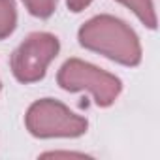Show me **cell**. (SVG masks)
Segmentation results:
<instances>
[{
    "mask_svg": "<svg viewBox=\"0 0 160 160\" xmlns=\"http://www.w3.org/2000/svg\"><path fill=\"white\" fill-rule=\"evenodd\" d=\"M43 158H72V156H75V158H85V154H79V152H45V154H42Z\"/></svg>",
    "mask_w": 160,
    "mask_h": 160,
    "instance_id": "obj_9",
    "label": "cell"
},
{
    "mask_svg": "<svg viewBox=\"0 0 160 160\" xmlns=\"http://www.w3.org/2000/svg\"><path fill=\"white\" fill-rule=\"evenodd\" d=\"M117 2L128 6L141 19V23H145L149 28L156 27V15H154V8H152V0H117Z\"/></svg>",
    "mask_w": 160,
    "mask_h": 160,
    "instance_id": "obj_5",
    "label": "cell"
},
{
    "mask_svg": "<svg viewBox=\"0 0 160 160\" xmlns=\"http://www.w3.org/2000/svg\"><path fill=\"white\" fill-rule=\"evenodd\" d=\"M23 4L27 6V10L36 15V17H49L53 12H55V6H57V0H23Z\"/></svg>",
    "mask_w": 160,
    "mask_h": 160,
    "instance_id": "obj_7",
    "label": "cell"
},
{
    "mask_svg": "<svg viewBox=\"0 0 160 160\" xmlns=\"http://www.w3.org/2000/svg\"><path fill=\"white\" fill-rule=\"evenodd\" d=\"M79 43L126 66H136L141 60V45L136 32L111 15H98L87 21L79 28Z\"/></svg>",
    "mask_w": 160,
    "mask_h": 160,
    "instance_id": "obj_1",
    "label": "cell"
},
{
    "mask_svg": "<svg viewBox=\"0 0 160 160\" xmlns=\"http://www.w3.org/2000/svg\"><path fill=\"white\" fill-rule=\"evenodd\" d=\"M27 128L36 138H77L87 132V121L64 104L43 98L27 111Z\"/></svg>",
    "mask_w": 160,
    "mask_h": 160,
    "instance_id": "obj_3",
    "label": "cell"
},
{
    "mask_svg": "<svg viewBox=\"0 0 160 160\" xmlns=\"http://www.w3.org/2000/svg\"><path fill=\"white\" fill-rule=\"evenodd\" d=\"M58 53V40L47 32L30 34L12 55V70L21 83H34L45 75L49 62Z\"/></svg>",
    "mask_w": 160,
    "mask_h": 160,
    "instance_id": "obj_4",
    "label": "cell"
},
{
    "mask_svg": "<svg viewBox=\"0 0 160 160\" xmlns=\"http://www.w3.org/2000/svg\"><path fill=\"white\" fill-rule=\"evenodd\" d=\"M91 2H92V0H68V8H70L72 12H81V10H85Z\"/></svg>",
    "mask_w": 160,
    "mask_h": 160,
    "instance_id": "obj_8",
    "label": "cell"
},
{
    "mask_svg": "<svg viewBox=\"0 0 160 160\" xmlns=\"http://www.w3.org/2000/svg\"><path fill=\"white\" fill-rule=\"evenodd\" d=\"M17 23V12L13 0H0V40L10 36Z\"/></svg>",
    "mask_w": 160,
    "mask_h": 160,
    "instance_id": "obj_6",
    "label": "cell"
},
{
    "mask_svg": "<svg viewBox=\"0 0 160 160\" xmlns=\"http://www.w3.org/2000/svg\"><path fill=\"white\" fill-rule=\"evenodd\" d=\"M57 81L64 91H89L100 108L111 106L121 92V81L115 75L79 58H70L62 64Z\"/></svg>",
    "mask_w": 160,
    "mask_h": 160,
    "instance_id": "obj_2",
    "label": "cell"
}]
</instances>
